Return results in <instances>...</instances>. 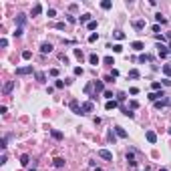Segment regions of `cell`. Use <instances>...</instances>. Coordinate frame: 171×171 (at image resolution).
Segmentation results:
<instances>
[{
  "label": "cell",
  "instance_id": "obj_1",
  "mask_svg": "<svg viewBox=\"0 0 171 171\" xmlns=\"http://www.w3.org/2000/svg\"><path fill=\"white\" fill-rule=\"evenodd\" d=\"M99 157H103L105 161H113V153L107 149H99Z\"/></svg>",
  "mask_w": 171,
  "mask_h": 171
},
{
  "label": "cell",
  "instance_id": "obj_2",
  "mask_svg": "<svg viewBox=\"0 0 171 171\" xmlns=\"http://www.w3.org/2000/svg\"><path fill=\"white\" fill-rule=\"evenodd\" d=\"M93 111V101H87V103H83L81 105V115H87Z\"/></svg>",
  "mask_w": 171,
  "mask_h": 171
},
{
  "label": "cell",
  "instance_id": "obj_3",
  "mask_svg": "<svg viewBox=\"0 0 171 171\" xmlns=\"http://www.w3.org/2000/svg\"><path fill=\"white\" fill-rule=\"evenodd\" d=\"M40 53H42V55L53 53V44H50V42H42V44H40Z\"/></svg>",
  "mask_w": 171,
  "mask_h": 171
},
{
  "label": "cell",
  "instance_id": "obj_4",
  "mask_svg": "<svg viewBox=\"0 0 171 171\" xmlns=\"http://www.w3.org/2000/svg\"><path fill=\"white\" fill-rule=\"evenodd\" d=\"M32 73V66H20V69H16V75L18 77H22V75H30Z\"/></svg>",
  "mask_w": 171,
  "mask_h": 171
},
{
  "label": "cell",
  "instance_id": "obj_5",
  "mask_svg": "<svg viewBox=\"0 0 171 171\" xmlns=\"http://www.w3.org/2000/svg\"><path fill=\"white\" fill-rule=\"evenodd\" d=\"M12 89H14V81H8V83L4 85L2 91H4V95H10V93H12Z\"/></svg>",
  "mask_w": 171,
  "mask_h": 171
},
{
  "label": "cell",
  "instance_id": "obj_6",
  "mask_svg": "<svg viewBox=\"0 0 171 171\" xmlns=\"http://www.w3.org/2000/svg\"><path fill=\"white\" fill-rule=\"evenodd\" d=\"M145 139H147L149 143H155L157 141V135H155L153 131H147V133H145Z\"/></svg>",
  "mask_w": 171,
  "mask_h": 171
},
{
  "label": "cell",
  "instance_id": "obj_7",
  "mask_svg": "<svg viewBox=\"0 0 171 171\" xmlns=\"http://www.w3.org/2000/svg\"><path fill=\"white\" fill-rule=\"evenodd\" d=\"M71 111H73L75 115H81V107H79V103H77V101H73V103H71Z\"/></svg>",
  "mask_w": 171,
  "mask_h": 171
},
{
  "label": "cell",
  "instance_id": "obj_8",
  "mask_svg": "<svg viewBox=\"0 0 171 171\" xmlns=\"http://www.w3.org/2000/svg\"><path fill=\"white\" fill-rule=\"evenodd\" d=\"M95 91H97V93H101V91L105 93V83H103V81H95Z\"/></svg>",
  "mask_w": 171,
  "mask_h": 171
},
{
  "label": "cell",
  "instance_id": "obj_9",
  "mask_svg": "<svg viewBox=\"0 0 171 171\" xmlns=\"http://www.w3.org/2000/svg\"><path fill=\"white\" fill-rule=\"evenodd\" d=\"M24 22H26V16H24V14H18V16H16V24H18V28H22Z\"/></svg>",
  "mask_w": 171,
  "mask_h": 171
},
{
  "label": "cell",
  "instance_id": "obj_10",
  "mask_svg": "<svg viewBox=\"0 0 171 171\" xmlns=\"http://www.w3.org/2000/svg\"><path fill=\"white\" fill-rule=\"evenodd\" d=\"M115 133H117V135H119V137H123V139H125V137H127V131H125V129H123V127H119V125H117V127H115Z\"/></svg>",
  "mask_w": 171,
  "mask_h": 171
},
{
  "label": "cell",
  "instance_id": "obj_11",
  "mask_svg": "<svg viewBox=\"0 0 171 171\" xmlns=\"http://www.w3.org/2000/svg\"><path fill=\"white\" fill-rule=\"evenodd\" d=\"M157 48H159V57H161V58H165L167 55H169V48H165L163 44H161V46H157Z\"/></svg>",
  "mask_w": 171,
  "mask_h": 171
},
{
  "label": "cell",
  "instance_id": "obj_12",
  "mask_svg": "<svg viewBox=\"0 0 171 171\" xmlns=\"http://www.w3.org/2000/svg\"><path fill=\"white\" fill-rule=\"evenodd\" d=\"M40 12H42V6H40V4H34V6H32V12H30V14H32V16H36V14H40Z\"/></svg>",
  "mask_w": 171,
  "mask_h": 171
},
{
  "label": "cell",
  "instance_id": "obj_13",
  "mask_svg": "<svg viewBox=\"0 0 171 171\" xmlns=\"http://www.w3.org/2000/svg\"><path fill=\"white\" fill-rule=\"evenodd\" d=\"M159 97H163V91H161V93H151V95H149V101H155V103H157Z\"/></svg>",
  "mask_w": 171,
  "mask_h": 171
},
{
  "label": "cell",
  "instance_id": "obj_14",
  "mask_svg": "<svg viewBox=\"0 0 171 171\" xmlns=\"http://www.w3.org/2000/svg\"><path fill=\"white\" fill-rule=\"evenodd\" d=\"M111 6H113V2H111V0H103V2H101V8H103V10H109Z\"/></svg>",
  "mask_w": 171,
  "mask_h": 171
},
{
  "label": "cell",
  "instance_id": "obj_15",
  "mask_svg": "<svg viewBox=\"0 0 171 171\" xmlns=\"http://www.w3.org/2000/svg\"><path fill=\"white\" fill-rule=\"evenodd\" d=\"M99 60H101V58L97 57V55H91V57H89V62H91V64H95V66L99 64Z\"/></svg>",
  "mask_w": 171,
  "mask_h": 171
},
{
  "label": "cell",
  "instance_id": "obj_16",
  "mask_svg": "<svg viewBox=\"0 0 171 171\" xmlns=\"http://www.w3.org/2000/svg\"><path fill=\"white\" fill-rule=\"evenodd\" d=\"M133 26H135V28H137V30L145 28V20H135V22H133Z\"/></svg>",
  "mask_w": 171,
  "mask_h": 171
},
{
  "label": "cell",
  "instance_id": "obj_17",
  "mask_svg": "<svg viewBox=\"0 0 171 171\" xmlns=\"http://www.w3.org/2000/svg\"><path fill=\"white\" fill-rule=\"evenodd\" d=\"M131 48H135V50H143V42H139V40H135V42L131 44Z\"/></svg>",
  "mask_w": 171,
  "mask_h": 171
},
{
  "label": "cell",
  "instance_id": "obj_18",
  "mask_svg": "<svg viewBox=\"0 0 171 171\" xmlns=\"http://www.w3.org/2000/svg\"><path fill=\"white\" fill-rule=\"evenodd\" d=\"M50 135H53V139H57V141L62 139V133H60V131H50Z\"/></svg>",
  "mask_w": 171,
  "mask_h": 171
},
{
  "label": "cell",
  "instance_id": "obj_19",
  "mask_svg": "<svg viewBox=\"0 0 171 171\" xmlns=\"http://www.w3.org/2000/svg\"><path fill=\"white\" fill-rule=\"evenodd\" d=\"M55 167H64V159H62V157H57V159H55Z\"/></svg>",
  "mask_w": 171,
  "mask_h": 171
},
{
  "label": "cell",
  "instance_id": "obj_20",
  "mask_svg": "<svg viewBox=\"0 0 171 171\" xmlns=\"http://www.w3.org/2000/svg\"><path fill=\"white\" fill-rule=\"evenodd\" d=\"M129 77H131V79H139V71H137V69H131V71H129Z\"/></svg>",
  "mask_w": 171,
  "mask_h": 171
},
{
  "label": "cell",
  "instance_id": "obj_21",
  "mask_svg": "<svg viewBox=\"0 0 171 171\" xmlns=\"http://www.w3.org/2000/svg\"><path fill=\"white\" fill-rule=\"evenodd\" d=\"M36 81H38V83H44V81H46V75H44V73H36Z\"/></svg>",
  "mask_w": 171,
  "mask_h": 171
},
{
  "label": "cell",
  "instance_id": "obj_22",
  "mask_svg": "<svg viewBox=\"0 0 171 171\" xmlns=\"http://www.w3.org/2000/svg\"><path fill=\"white\" fill-rule=\"evenodd\" d=\"M20 163H22V165H28V163H30V157L26 155V153H24V155L20 157Z\"/></svg>",
  "mask_w": 171,
  "mask_h": 171
},
{
  "label": "cell",
  "instance_id": "obj_23",
  "mask_svg": "<svg viewBox=\"0 0 171 171\" xmlns=\"http://www.w3.org/2000/svg\"><path fill=\"white\" fill-rule=\"evenodd\" d=\"M105 107H107V111H111V109L117 107V101H107V105H105Z\"/></svg>",
  "mask_w": 171,
  "mask_h": 171
},
{
  "label": "cell",
  "instance_id": "obj_24",
  "mask_svg": "<svg viewBox=\"0 0 171 171\" xmlns=\"http://www.w3.org/2000/svg\"><path fill=\"white\" fill-rule=\"evenodd\" d=\"M81 22H91V14H81Z\"/></svg>",
  "mask_w": 171,
  "mask_h": 171
},
{
  "label": "cell",
  "instance_id": "obj_25",
  "mask_svg": "<svg viewBox=\"0 0 171 171\" xmlns=\"http://www.w3.org/2000/svg\"><path fill=\"white\" fill-rule=\"evenodd\" d=\"M115 38H117V40H123V38H125V32L117 30V32H115Z\"/></svg>",
  "mask_w": 171,
  "mask_h": 171
},
{
  "label": "cell",
  "instance_id": "obj_26",
  "mask_svg": "<svg viewBox=\"0 0 171 171\" xmlns=\"http://www.w3.org/2000/svg\"><path fill=\"white\" fill-rule=\"evenodd\" d=\"M163 105H167V99H161V101H157V103H155V107H157V109H161Z\"/></svg>",
  "mask_w": 171,
  "mask_h": 171
},
{
  "label": "cell",
  "instance_id": "obj_27",
  "mask_svg": "<svg viewBox=\"0 0 171 171\" xmlns=\"http://www.w3.org/2000/svg\"><path fill=\"white\" fill-rule=\"evenodd\" d=\"M87 28H89V30H95V28H97V20H91V22L87 24Z\"/></svg>",
  "mask_w": 171,
  "mask_h": 171
},
{
  "label": "cell",
  "instance_id": "obj_28",
  "mask_svg": "<svg viewBox=\"0 0 171 171\" xmlns=\"http://www.w3.org/2000/svg\"><path fill=\"white\" fill-rule=\"evenodd\" d=\"M75 57L79 58V60H83V50L81 48H75Z\"/></svg>",
  "mask_w": 171,
  "mask_h": 171
},
{
  "label": "cell",
  "instance_id": "obj_29",
  "mask_svg": "<svg viewBox=\"0 0 171 171\" xmlns=\"http://www.w3.org/2000/svg\"><path fill=\"white\" fill-rule=\"evenodd\" d=\"M155 20H157V22H161V24H165V22H167V20H165L161 14H155Z\"/></svg>",
  "mask_w": 171,
  "mask_h": 171
},
{
  "label": "cell",
  "instance_id": "obj_30",
  "mask_svg": "<svg viewBox=\"0 0 171 171\" xmlns=\"http://www.w3.org/2000/svg\"><path fill=\"white\" fill-rule=\"evenodd\" d=\"M139 60H141V62H149V60H151V57H149V55H141V57H139Z\"/></svg>",
  "mask_w": 171,
  "mask_h": 171
},
{
  "label": "cell",
  "instance_id": "obj_31",
  "mask_svg": "<svg viewBox=\"0 0 171 171\" xmlns=\"http://www.w3.org/2000/svg\"><path fill=\"white\" fill-rule=\"evenodd\" d=\"M30 57H32V53H30V50H24V53H22V58H24V60H28Z\"/></svg>",
  "mask_w": 171,
  "mask_h": 171
},
{
  "label": "cell",
  "instance_id": "obj_32",
  "mask_svg": "<svg viewBox=\"0 0 171 171\" xmlns=\"http://www.w3.org/2000/svg\"><path fill=\"white\" fill-rule=\"evenodd\" d=\"M97 38H99V34H97V32H93V34H91V36H89V42H95V40H97Z\"/></svg>",
  "mask_w": 171,
  "mask_h": 171
},
{
  "label": "cell",
  "instance_id": "obj_33",
  "mask_svg": "<svg viewBox=\"0 0 171 171\" xmlns=\"http://www.w3.org/2000/svg\"><path fill=\"white\" fill-rule=\"evenodd\" d=\"M103 95H105V99H109V101H113V93H111V91H105Z\"/></svg>",
  "mask_w": 171,
  "mask_h": 171
},
{
  "label": "cell",
  "instance_id": "obj_34",
  "mask_svg": "<svg viewBox=\"0 0 171 171\" xmlns=\"http://www.w3.org/2000/svg\"><path fill=\"white\" fill-rule=\"evenodd\" d=\"M163 73H165V75H171V64H165V66H163Z\"/></svg>",
  "mask_w": 171,
  "mask_h": 171
},
{
  "label": "cell",
  "instance_id": "obj_35",
  "mask_svg": "<svg viewBox=\"0 0 171 171\" xmlns=\"http://www.w3.org/2000/svg\"><path fill=\"white\" fill-rule=\"evenodd\" d=\"M105 64H115L113 57H105Z\"/></svg>",
  "mask_w": 171,
  "mask_h": 171
},
{
  "label": "cell",
  "instance_id": "obj_36",
  "mask_svg": "<svg viewBox=\"0 0 171 171\" xmlns=\"http://www.w3.org/2000/svg\"><path fill=\"white\" fill-rule=\"evenodd\" d=\"M46 14L53 18V16H57V10H55V8H48V12H46Z\"/></svg>",
  "mask_w": 171,
  "mask_h": 171
},
{
  "label": "cell",
  "instance_id": "obj_37",
  "mask_svg": "<svg viewBox=\"0 0 171 171\" xmlns=\"http://www.w3.org/2000/svg\"><path fill=\"white\" fill-rule=\"evenodd\" d=\"M121 50H123V46H121V44H115V46H113V53H121Z\"/></svg>",
  "mask_w": 171,
  "mask_h": 171
},
{
  "label": "cell",
  "instance_id": "obj_38",
  "mask_svg": "<svg viewBox=\"0 0 171 171\" xmlns=\"http://www.w3.org/2000/svg\"><path fill=\"white\" fill-rule=\"evenodd\" d=\"M75 75H77V77L83 75V69H81V66H75Z\"/></svg>",
  "mask_w": 171,
  "mask_h": 171
},
{
  "label": "cell",
  "instance_id": "obj_39",
  "mask_svg": "<svg viewBox=\"0 0 171 171\" xmlns=\"http://www.w3.org/2000/svg\"><path fill=\"white\" fill-rule=\"evenodd\" d=\"M22 32H24L22 28H16V30H14V36H22Z\"/></svg>",
  "mask_w": 171,
  "mask_h": 171
},
{
  "label": "cell",
  "instance_id": "obj_40",
  "mask_svg": "<svg viewBox=\"0 0 171 171\" xmlns=\"http://www.w3.org/2000/svg\"><path fill=\"white\" fill-rule=\"evenodd\" d=\"M55 26H57L58 30H64V22H57V24H55Z\"/></svg>",
  "mask_w": 171,
  "mask_h": 171
},
{
  "label": "cell",
  "instance_id": "obj_41",
  "mask_svg": "<svg viewBox=\"0 0 171 171\" xmlns=\"http://www.w3.org/2000/svg\"><path fill=\"white\" fill-rule=\"evenodd\" d=\"M129 93H131V95H137V93H139V89H137V87H131V91H129Z\"/></svg>",
  "mask_w": 171,
  "mask_h": 171
},
{
  "label": "cell",
  "instance_id": "obj_42",
  "mask_svg": "<svg viewBox=\"0 0 171 171\" xmlns=\"http://www.w3.org/2000/svg\"><path fill=\"white\" fill-rule=\"evenodd\" d=\"M117 101H125V93H119L117 95Z\"/></svg>",
  "mask_w": 171,
  "mask_h": 171
},
{
  "label": "cell",
  "instance_id": "obj_43",
  "mask_svg": "<svg viewBox=\"0 0 171 171\" xmlns=\"http://www.w3.org/2000/svg\"><path fill=\"white\" fill-rule=\"evenodd\" d=\"M55 87H57V89H62V87H64V83H62V81H57V85H55Z\"/></svg>",
  "mask_w": 171,
  "mask_h": 171
},
{
  "label": "cell",
  "instance_id": "obj_44",
  "mask_svg": "<svg viewBox=\"0 0 171 171\" xmlns=\"http://www.w3.org/2000/svg\"><path fill=\"white\" fill-rule=\"evenodd\" d=\"M161 171H167V169H161Z\"/></svg>",
  "mask_w": 171,
  "mask_h": 171
},
{
  "label": "cell",
  "instance_id": "obj_45",
  "mask_svg": "<svg viewBox=\"0 0 171 171\" xmlns=\"http://www.w3.org/2000/svg\"><path fill=\"white\" fill-rule=\"evenodd\" d=\"M169 133H171V129H169Z\"/></svg>",
  "mask_w": 171,
  "mask_h": 171
}]
</instances>
